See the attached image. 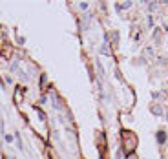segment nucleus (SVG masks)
I'll use <instances>...</instances> for the list:
<instances>
[{"instance_id":"f257e3e1","label":"nucleus","mask_w":168,"mask_h":159,"mask_svg":"<svg viewBox=\"0 0 168 159\" xmlns=\"http://www.w3.org/2000/svg\"><path fill=\"white\" fill-rule=\"evenodd\" d=\"M157 141H159V143H164V132H159V133H157Z\"/></svg>"},{"instance_id":"f03ea898","label":"nucleus","mask_w":168,"mask_h":159,"mask_svg":"<svg viewBox=\"0 0 168 159\" xmlns=\"http://www.w3.org/2000/svg\"><path fill=\"white\" fill-rule=\"evenodd\" d=\"M152 112H154V113H157V115H159V113H161V108H157V106H154V108H152Z\"/></svg>"}]
</instances>
